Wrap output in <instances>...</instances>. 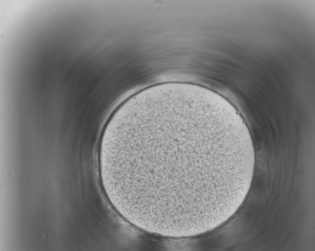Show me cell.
I'll list each match as a JSON object with an SVG mask.
<instances>
[{
    "label": "cell",
    "mask_w": 315,
    "mask_h": 251,
    "mask_svg": "<svg viewBox=\"0 0 315 251\" xmlns=\"http://www.w3.org/2000/svg\"><path fill=\"white\" fill-rule=\"evenodd\" d=\"M251 162L247 134L234 108L192 89L129 108L112 128L104 154L117 211L142 228L179 236L204 232L236 210Z\"/></svg>",
    "instance_id": "1"
}]
</instances>
